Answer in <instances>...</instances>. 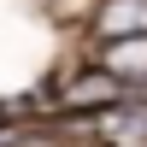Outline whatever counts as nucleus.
I'll return each instance as SVG.
<instances>
[{"label":"nucleus","mask_w":147,"mask_h":147,"mask_svg":"<svg viewBox=\"0 0 147 147\" xmlns=\"http://www.w3.org/2000/svg\"><path fill=\"white\" fill-rule=\"evenodd\" d=\"M100 30H106V35H118V41H136V35H147V0H106Z\"/></svg>","instance_id":"f257e3e1"},{"label":"nucleus","mask_w":147,"mask_h":147,"mask_svg":"<svg viewBox=\"0 0 147 147\" xmlns=\"http://www.w3.org/2000/svg\"><path fill=\"white\" fill-rule=\"evenodd\" d=\"M118 71L112 77H88V82H77V88H65V106H106V100H118Z\"/></svg>","instance_id":"f03ea898"},{"label":"nucleus","mask_w":147,"mask_h":147,"mask_svg":"<svg viewBox=\"0 0 147 147\" xmlns=\"http://www.w3.org/2000/svg\"><path fill=\"white\" fill-rule=\"evenodd\" d=\"M112 71H124V77H147V53H112Z\"/></svg>","instance_id":"7ed1b4c3"}]
</instances>
